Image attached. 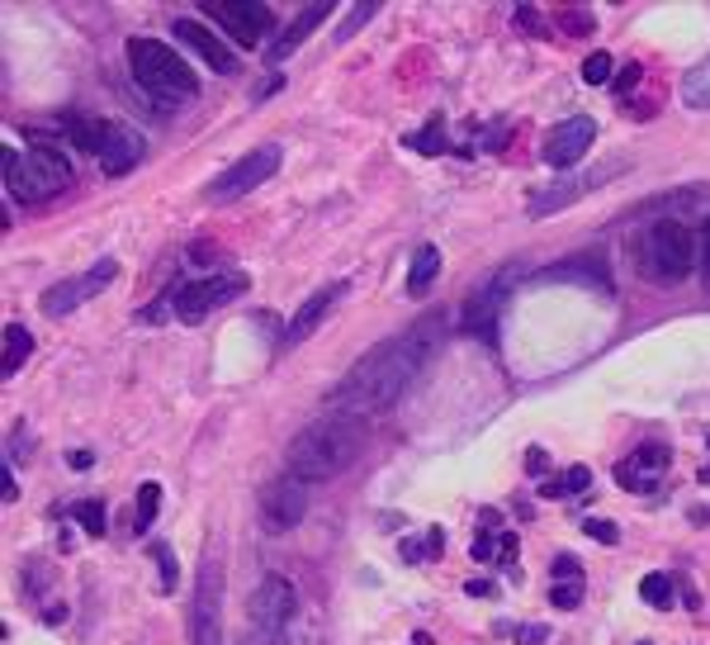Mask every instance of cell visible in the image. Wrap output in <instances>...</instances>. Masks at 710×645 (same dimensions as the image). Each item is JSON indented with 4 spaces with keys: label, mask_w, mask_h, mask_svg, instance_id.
Segmentation results:
<instances>
[{
    "label": "cell",
    "mask_w": 710,
    "mask_h": 645,
    "mask_svg": "<svg viewBox=\"0 0 710 645\" xmlns=\"http://www.w3.org/2000/svg\"><path fill=\"white\" fill-rule=\"evenodd\" d=\"M436 352V327L421 323L408 327L403 337H388L384 346H375L369 356H361L346 371V379L332 389V408L351 413V418H375V413L394 408L403 399V389L421 375V366Z\"/></svg>",
    "instance_id": "6da1fadb"
},
{
    "label": "cell",
    "mask_w": 710,
    "mask_h": 645,
    "mask_svg": "<svg viewBox=\"0 0 710 645\" xmlns=\"http://www.w3.org/2000/svg\"><path fill=\"white\" fill-rule=\"evenodd\" d=\"M369 441L365 418H351V413H336L332 418L309 423L303 433L290 441V475L303 479V485H323V479L346 475L355 460H361Z\"/></svg>",
    "instance_id": "7a4b0ae2"
},
{
    "label": "cell",
    "mask_w": 710,
    "mask_h": 645,
    "mask_svg": "<svg viewBox=\"0 0 710 645\" xmlns=\"http://www.w3.org/2000/svg\"><path fill=\"white\" fill-rule=\"evenodd\" d=\"M128 72L138 81V91L152 95L157 105H180V101H195L199 95V76L195 67L185 62L171 43H157V39H128Z\"/></svg>",
    "instance_id": "3957f363"
},
{
    "label": "cell",
    "mask_w": 710,
    "mask_h": 645,
    "mask_svg": "<svg viewBox=\"0 0 710 645\" xmlns=\"http://www.w3.org/2000/svg\"><path fill=\"white\" fill-rule=\"evenodd\" d=\"M62 134L72 138V147L91 153L105 176H128V171L143 162V153H147V143L133 134L128 124L100 119V114H72V119L62 124Z\"/></svg>",
    "instance_id": "277c9868"
},
{
    "label": "cell",
    "mask_w": 710,
    "mask_h": 645,
    "mask_svg": "<svg viewBox=\"0 0 710 645\" xmlns=\"http://www.w3.org/2000/svg\"><path fill=\"white\" fill-rule=\"evenodd\" d=\"M697 267V238L691 228L678 219H658L639 233V271H645L654 285H678Z\"/></svg>",
    "instance_id": "5b68a950"
},
{
    "label": "cell",
    "mask_w": 710,
    "mask_h": 645,
    "mask_svg": "<svg viewBox=\"0 0 710 645\" xmlns=\"http://www.w3.org/2000/svg\"><path fill=\"white\" fill-rule=\"evenodd\" d=\"M72 186V162L53 147H29V153H6V190L14 200H48Z\"/></svg>",
    "instance_id": "8992f818"
},
{
    "label": "cell",
    "mask_w": 710,
    "mask_h": 645,
    "mask_svg": "<svg viewBox=\"0 0 710 645\" xmlns=\"http://www.w3.org/2000/svg\"><path fill=\"white\" fill-rule=\"evenodd\" d=\"M294 612H299V593L284 574H265L257 593H251V636L257 645H280L284 632L294 626Z\"/></svg>",
    "instance_id": "52a82bcc"
},
{
    "label": "cell",
    "mask_w": 710,
    "mask_h": 645,
    "mask_svg": "<svg viewBox=\"0 0 710 645\" xmlns=\"http://www.w3.org/2000/svg\"><path fill=\"white\" fill-rule=\"evenodd\" d=\"M280 171V143H261V147H251V153H242L232 162V167L218 171L209 186H205V200L209 205H232V200H242V195H251L257 186H265L270 176Z\"/></svg>",
    "instance_id": "ba28073f"
},
{
    "label": "cell",
    "mask_w": 710,
    "mask_h": 645,
    "mask_svg": "<svg viewBox=\"0 0 710 645\" xmlns=\"http://www.w3.org/2000/svg\"><path fill=\"white\" fill-rule=\"evenodd\" d=\"M237 294H247V275L242 271H209V275L185 280V285L171 294V304H176L180 323H199L209 309L237 300Z\"/></svg>",
    "instance_id": "9c48e42d"
},
{
    "label": "cell",
    "mask_w": 710,
    "mask_h": 645,
    "mask_svg": "<svg viewBox=\"0 0 710 645\" xmlns=\"http://www.w3.org/2000/svg\"><path fill=\"white\" fill-rule=\"evenodd\" d=\"M261 527L270 537H284V532H294V527L309 518V485L294 475H280V479H270V485L261 489Z\"/></svg>",
    "instance_id": "30bf717a"
},
{
    "label": "cell",
    "mask_w": 710,
    "mask_h": 645,
    "mask_svg": "<svg viewBox=\"0 0 710 645\" xmlns=\"http://www.w3.org/2000/svg\"><path fill=\"white\" fill-rule=\"evenodd\" d=\"M114 275H118V261L105 257V261H95L86 275H72V280H58V285H48L43 300H39V309L48 313V319H66V313H76L86 300H95L100 290H109Z\"/></svg>",
    "instance_id": "8fae6325"
},
{
    "label": "cell",
    "mask_w": 710,
    "mask_h": 645,
    "mask_svg": "<svg viewBox=\"0 0 710 645\" xmlns=\"http://www.w3.org/2000/svg\"><path fill=\"white\" fill-rule=\"evenodd\" d=\"M205 14L242 48H257L270 34V24H275L270 6H257V0H218V6H205Z\"/></svg>",
    "instance_id": "7c38bea8"
},
{
    "label": "cell",
    "mask_w": 710,
    "mask_h": 645,
    "mask_svg": "<svg viewBox=\"0 0 710 645\" xmlns=\"http://www.w3.org/2000/svg\"><path fill=\"white\" fill-rule=\"evenodd\" d=\"M592 143H597V119H592V114H573V119H560L545 134V143H540V157H545L550 167L568 171V167H578V162L587 157Z\"/></svg>",
    "instance_id": "4fadbf2b"
},
{
    "label": "cell",
    "mask_w": 710,
    "mask_h": 645,
    "mask_svg": "<svg viewBox=\"0 0 710 645\" xmlns=\"http://www.w3.org/2000/svg\"><path fill=\"white\" fill-rule=\"evenodd\" d=\"M521 267H502L493 280H488L483 290H473L469 300H464V313H460V323H464V333H479L493 342V327H498V313H502V300H507V290H512V280H516Z\"/></svg>",
    "instance_id": "5bb4252c"
},
{
    "label": "cell",
    "mask_w": 710,
    "mask_h": 645,
    "mask_svg": "<svg viewBox=\"0 0 710 645\" xmlns=\"http://www.w3.org/2000/svg\"><path fill=\"white\" fill-rule=\"evenodd\" d=\"M218 607H223V574L213 570V555H205V570H199V589H195V645H223V622H218Z\"/></svg>",
    "instance_id": "9a60e30c"
},
{
    "label": "cell",
    "mask_w": 710,
    "mask_h": 645,
    "mask_svg": "<svg viewBox=\"0 0 710 645\" xmlns=\"http://www.w3.org/2000/svg\"><path fill=\"white\" fill-rule=\"evenodd\" d=\"M668 466H672L668 446H664V441H645V446H635V451L616 466V485H620V489H635V493H654L658 485H664Z\"/></svg>",
    "instance_id": "2e32d148"
},
{
    "label": "cell",
    "mask_w": 710,
    "mask_h": 645,
    "mask_svg": "<svg viewBox=\"0 0 710 645\" xmlns=\"http://www.w3.org/2000/svg\"><path fill=\"white\" fill-rule=\"evenodd\" d=\"M342 294H346V280H332V285H323L317 294H309L299 309H294V319H290V327H284V346H303L309 342L317 327H323L332 313H336V304H342Z\"/></svg>",
    "instance_id": "e0dca14e"
},
{
    "label": "cell",
    "mask_w": 710,
    "mask_h": 645,
    "mask_svg": "<svg viewBox=\"0 0 710 645\" xmlns=\"http://www.w3.org/2000/svg\"><path fill=\"white\" fill-rule=\"evenodd\" d=\"M171 34H176L185 48H190L195 58H205L213 72H237V53H232V48H228L223 39L213 34V29H209L205 20H176V24H171Z\"/></svg>",
    "instance_id": "ac0fdd59"
},
{
    "label": "cell",
    "mask_w": 710,
    "mask_h": 645,
    "mask_svg": "<svg viewBox=\"0 0 710 645\" xmlns=\"http://www.w3.org/2000/svg\"><path fill=\"white\" fill-rule=\"evenodd\" d=\"M327 14H332V6H323V0H317V6H309V10H303V14H299V20H294L290 29H284V34H280V43L270 48L265 58H270V62H284L290 53H299V48H303V39H309L313 29L327 20Z\"/></svg>",
    "instance_id": "d6986e66"
},
{
    "label": "cell",
    "mask_w": 710,
    "mask_h": 645,
    "mask_svg": "<svg viewBox=\"0 0 710 645\" xmlns=\"http://www.w3.org/2000/svg\"><path fill=\"white\" fill-rule=\"evenodd\" d=\"M602 171L597 176H578V180H560V186H550V190H535V200H531V214L535 219H545V214H554V209H564V205H573L578 195L587 190V186H602Z\"/></svg>",
    "instance_id": "ffe728a7"
},
{
    "label": "cell",
    "mask_w": 710,
    "mask_h": 645,
    "mask_svg": "<svg viewBox=\"0 0 710 645\" xmlns=\"http://www.w3.org/2000/svg\"><path fill=\"white\" fill-rule=\"evenodd\" d=\"M545 280H583V285L612 290V275H606V261H602V257H573V261H560V267L545 271Z\"/></svg>",
    "instance_id": "44dd1931"
},
{
    "label": "cell",
    "mask_w": 710,
    "mask_h": 645,
    "mask_svg": "<svg viewBox=\"0 0 710 645\" xmlns=\"http://www.w3.org/2000/svg\"><path fill=\"white\" fill-rule=\"evenodd\" d=\"M436 275H441V252L427 242V247H417V257H413V271H408V294L413 300H421L431 285H436Z\"/></svg>",
    "instance_id": "7402d4cb"
},
{
    "label": "cell",
    "mask_w": 710,
    "mask_h": 645,
    "mask_svg": "<svg viewBox=\"0 0 710 645\" xmlns=\"http://www.w3.org/2000/svg\"><path fill=\"white\" fill-rule=\"evenodd\" d=\"M682 101L687 110H710V58L682 76Z\"/></svg>",
    "instance_id": "603a6c76"
},
{
    "label": "cell",
    "mask_w": 710,
    "mask_h": 645,
    "mask_svg": "<svg viewBox=\"0 0 710 645\" xmlns=\"http://www.w3.org/2000/svg\"><path fill=\"white\" fill-rule=\"evenodd\" d=\"M29 352H33V333H29L24 323H10V327H6V375L20 371Z\"/></svg>",
    "instance_id": "cb8c5ba5"
},
{
    "label": "cell",
    "mask_w": 710,
    "mask_h": 645,
    "mask_svg": "<svg viewBox=\"0 0 710 645\" xmlns=\"http://www.w3.org/2000/svg\"><path fill=\"white\" fill-rule=\"evenodd\" d=\"M592 485V470L587 466H573L568 475L550 479V485H540V499H568V493H583Z\"/></svg>",
    "instance_id": "d4e9b609"
},
{
    "label": "cell",
    "mask_w": 710,
    "mask_h": 645,
    "mask_svg": "<svg viewBox=\"0 0 710 645\" xmlns=\"http://www.w3.org/2000/svg\"><path fill=\"white\" fill-rule=\"evenodd\" d=\"M157 508H161V485L157 479H147L138 489V512H133V527H138V537L152 532V522H157Z\"/></svg>",
    "instance_id": "484cf974"
},
{
    "label": "cell",
    "mask_w": 710,
    "mask_h": 645,
    "mask_svg": "<svg viewBox=\"0 0 710 645\" xmlns=\"http://www.w3.org/2000/svg\"><path fill=\"white\" fill-rule=\"evenodd\" d=\"M639 599L654 603V607H668L672 599H678V579L664 574V570H658V574H645V584H639Z\"/></svg>",
    "instance_id": "4316f807"
},
{
    "label": "cell",
    "mask_w": 710,
    "mask_h": 645,
    "mask_svg": "<svg viewBox=\"0 0 710 645\" xmlns=\"http://www.w3.org/2000/svg\"><path fill=\"white\" fill-rule=\"evenodd\" d=\"M72 518L86 527L91 537H105V527H109V508H105V499H86V503H76L72 508Z\"/></svg>",
    "instance_id": "83f0119b"
},
{
    "label": "cell",
    "mask_w": 710,
    "mask_h": 645,
    "mask_svg": "<svg viewBox=\"0 0 710 645\" xmlns=\"http://www.w3.org/2000/svg\"><path fill=\"white\" fill-rule=\"evenodd\" d=\"M375 14H379V6H375V0H361V6H355V10L346 14L342 24H336V43H346V39H355V29H365L369 20H375Z\"/></svg>",
    "instance_id": "f1b7e54d"
},
{
    "label": "cell",
    "mask_w": 710,
    "mask_h": 645,
    "mask_svg": "<svg viewBox=\"0 0 710 645\" xmlns=\"http://www.w3.org/2000/svg\"><path fill=\"white\" fill-rule=\"evenodd\" d=\"M441 545H446V532H427V541H403L398 551H403V560H431V555H441Z\"/></svg>",
    "instance_id": "f546056e"
},
{
    "label": "cell",
    "mask_w": 710,
    "mask_h": 645,
    "mask_svg": "<svg viewBox=\"0 0 710 645\" xmlns=\"http://www.w3.org/2000/svg\"><path fill=\"white\" fill-rule=\"evenodd\" d=\"M550 603L568 612V607H578L583 603V579H554V589H550Z\"/></svg>",
    "instance_id": "4dcf8cb0"
},
{
    "label": "cell",
    "mask_w": 710,
    "mask_h": 645,
    "mask_svg": "<svg viewBox=\"0 0 710 645\" xmlns=\"http://www.w3.org/2000/svg\"><path fill=\"white\" fill-rule=\"evenodd\" d=\"M612 53H587L583 58V81L587 86H606V81H612Z\"/></svg>",
    "instance_id": "1f68e13d"
},
{
    "label": "cell",
    "mask_w": 710,
    "mask_h": 645,
    "mask_svg": "<svg viewBox=\"0 0 710 645\" xmlns=\"http://www.w3.org/2000/svg\"><path fill=\"white\" fill-rule=\"evenodd\" d=\"M441 134H446V119H431L427 134H413V138H408V147H417V153L436 157V153H441Z\"/></svg>",
    "instance_id": "d6a6232c"
},
{
    "label": "cell",
    "mask_w": 710,
    "mask_h": 645,
    "mask_svg": "<svg viewBox=\"0 0 710 645\" xmlns=\"http://www.w3.org/2000/svg\"><path fill=\"white\" fill-rule=\"evenodd\" d=\"M587 537H597L602 545H616V541H620V527H616V522H597V518H592V522H587Z\"/></svg>",
    "instance_id": "836d02e7"
},
{
    "label": "cell",
    "mask_w": 710,
    "mask_h": 645,
    "mask_svg": "<svg viewBox=\"0 0 710 645\" xmlns=\"http://www.w3.org/2000/svg\"><path fill=\"white\" fill-rule=\"evenodd\" d=\"M152 555H157V565H161V589L171 593V589H176V565H171V551H166V545H157V551H152Z\"/></svg>",
    "instance_id": "e575fe53"
},
{
    "label": "cell",
    "mask_w": 710,
    "mask_h": 645,
    "mask_svg": "<svg viewBox=\"0 0 710 645\" xmlns=\"http://www.w3.org/2000/svg\"><path fill=\"white\" fill-rule=\"evenodd\" d=\"M560 24H564V29H573V34H587V29H592V20H587L583 10H568V14H560Z\"/></svg>",
    "instance_id": "d590c367"
},
{
    "label": "cell",
    "mask_w": 710,
    "mask_h": 645,
    "mask_svg": "<svg viewBox=\"0 0 710 645\" xmlns=\"http://www.w3.org/2000/svg\"><path fill=\"white\" fill-rule=\"evenodd\" d=\"M554 574H560V579H583V565L573 555H560V560H554Z\"/></svg>",
    "instance_id": "8d00e7d4"
},
{
    "label": "cell",
    "mask_w": 710,
    "mask_h": 645,
    "mask_svg": "<svg viewBox=\"0 0 710 645\" xmlns=\"http://www.w3.org/2000/svg\"><path fill=\"white\" fill-rule=\"evenodd\" d=\"M639 76H645V72H639L635 62H630V67H625V72L616 76V91H620V95H625V91H635V86H639Z\"/></svg>",
    "instance_id": "74e56055"
},
{
    "label": "cell",
    "mask_w": 710,
    "mask_h": 645,
    "mask_svg": "<svg viewBox=\"0 0 710 645\" xmlns=\"http://www.w3.org/2000/svg\"><path fill=\"white\" fill-rule=\"evenodd\" d=\"M545 466H550L545 451H540V446H531V451H526V470H531V475H545Z\"/></svg>",
    "instance_id": "f35d334b"
},
{
    "label": "cell",
    "mask_w": 710,
    "mask_h": 645,
    "mask_svg": "<svg viewBox=\"0 0 710 645\" xmlns=\"http://www.w3.org/2000/svg\"><path fill=\"white\" fill-rule=\"evenodd\" d=\"M464 593H473V599H493V584H488V579H469V584H464Z\"/></svg>",
    "instance_id": "ab89813d"
},
{
    "label": "cell",
    "mask_w": 710,
    "mask_h": 645,
    "mask_svg": "<svg viewBox=\"0 0 710 645\" xmlns=\"http://www.w3.org/2000/svg\"><path fill=\"white\" fill-rule=\"evenodd\" d=\"M516 641H526V645H540V641H545V626H521V632H516Z\"/></svg>",
    "instance_id": "60d3db41"
},
{
    "label": "cell",
    "mask_w": 710,
    "mask_h": 645,
    "mask_svg": "<svg viewBox=\"0 0 710 645\" xmlns=\"http://www.w3.org/2000/svg\"><path fill=\"white\" fill-rule=\"evenodd\" d=\"M701 271L710 275V223L701 228Z\"/></svg>",
    "instance_id": "b9f144b4"
},
{
    "label": "cell",
    "mask_w": 710,
    "mask_h": 645,
    "mask_svg": "<svg viewBox=\"0 0 710 645\" xmlns=\"http://www.w3.org/2000/svg\"><path fill=\"white\" fill-rule=\"evenodd\" d=\"M701 485H710V466H706V470H701Z\"/></svg>",
    "instance_id": "7bdbcfd3"
}]
</instances>
